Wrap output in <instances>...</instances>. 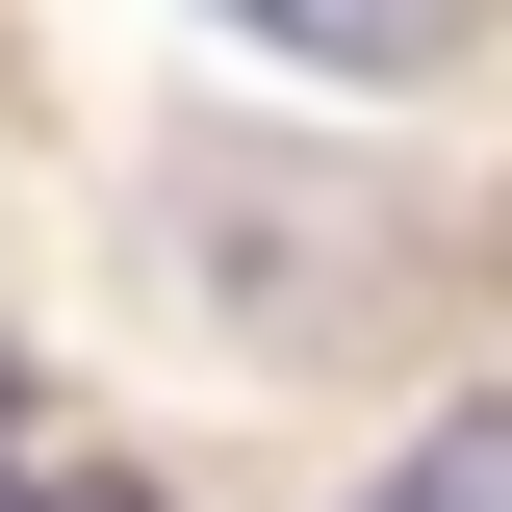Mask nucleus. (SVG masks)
Wrapping results in <instances>:
<instances>
[{
	"label": "nucleus",
	"mask_w": 512,
	"mask_h": 512,
	"mask_svg": "<svg viewBox=\"0 0 512 512\" xmlns=\"http://www.w3.org/2000/svg\"><path fill=\"white\" fill-rule=\"evenodd\" d=\"M256 52H308V77H461V26L487 0H231Z\"/></svg>",
	"instance_id": "nucleus-1"
},
{
	"label": "nucleus",
	"mask_w": 512,
	"mask_h": 512,
	"mask_svg": "<svg viewBox=\"0 0 512 512\" xmlns=\"http://www.w3.org/2000/svg\"><path fill=\"white\" fill-rule=\"evenodd\" d=\"M359 512H512V410H436V436L384 461V487H359Z\"/></svg>",
	"instance_id": "nucleus-2"
},
{
	"label": "nucleus",
	"mask_w": 512,
	"mask_h": 512,
	"mask_svg": "<svg viewBox=\"0 0 512 512\" xmlns=\"http://www.w3.org/2000/svg\"><path fill=\"white\" fill-rule=\"evenodd\" d=\"M26 512H154V487H128V461H26Z\"/></svg>",
	"instance_id": "nucleus-3"
},
{
	"label": "nucleus",
	"mask_w": 512,
	"mask_h": 512,
	"mask_svg": "<svg viewBox=\"0 0 512 512\" xmlns=\"http://www.w3.org/2000/svg\"><path fill=\"white\" fill-rule=\"evenodd\" d=\"M26 461H52V436H26V384H0V512H26Z\"/></svg>",
	"instance_id": "nucleus-4"
}]
</instances>
